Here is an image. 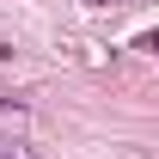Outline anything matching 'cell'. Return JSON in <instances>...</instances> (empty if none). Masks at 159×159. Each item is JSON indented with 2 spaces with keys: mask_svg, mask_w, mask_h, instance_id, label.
I'll return each mask as SVG.
<instances>
[{
  "mask_svg": "<svg viewBox=\"0 0 159 159\" xmlns=\"http://www.w3.org/2000/svg\"><path fill=\"white\" fill-rule=\"evenodd\" d=\"M0 159H37L31 147H0Z\"/></svg>",
  "mask_w": 159,
  "mask_h": 159,
  "instance_id": "obj_1",
  "label": "cell"
},
{
  "mask_svg": "<svg viewBox=\"0 0 159 159\" xmlns=\"http://www.w3.org/2000/svg\"><path fill=\"white\" fill-rule=\"evenodd\" d=\"M141 49H159V31H147V37H141Z\"/></svg>",
  "mask_w": 159,
  "mask_h": 159,
  "instance_id": "obj_2",
  "label": "cell"
},
{
  "mask_svg": "<svg viewBox=\"0 0 159 159\" xmlns=\"http://www.w3.org/2000/svg\"><path fill=\"white\" fill-rule=\"evenodd\" d=\"M92 6H104V0H92Z\"/></svg>",
  "mask_w": 159,
  "mask_h": 159,
  "instance_id": "obj_3",
  "label": "cell"
}]
</instances>
